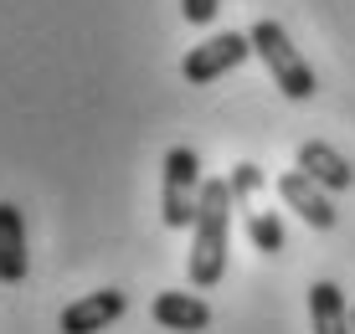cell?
Wrapping results in <instances>:
<instances>
[{
  "label": "cell",
  "instance_id": "obj_1",
  "mask_svg": "<svg viewBox=\"0 0 355 334\" xmlns=\"http://www.w3.org/2000/svg\"><path fill=\"white\" fill-rule=\"evenodd\" d=\"M232 211H237V195L227 180H206L201 211L191 227V283L196 288H216L227 278V237H232Z\"/></svg>",
  "mask_w": 355,
  "mask_h": 334
},
{
  "label": "cell",
  "instance_id": "obj_2",
  "mask_svg": "<svg viewBox=\"0 0 355 334\" xmlns=\"http://www.w3.org/2000/svg\"><path fill=\"white\" fill-rule=\"evenodd\" d=\"M248 36H252V52L268 62V78L278 82V93H284V98L304 103V98L320 93V78H314V67L304 62V52L288 42V31L278 26V21H258Z\"/></svg>",
  "mask_w": 355,
  "mask_h": 334
},
{
  "label": "cell",
  "instance_id": "obj_3",
  "mask_svg": "<svg viewBox=\"0 0 355 334\" xmlns=\"http://www.w3.org/2000/svg\"><path fill=\"white\" fill-rule=\"evenodd\" d=\"M201 195H206V180H201V155L175 144L165 155V227L170 231H186L196 227V211H201Z\"/></svg>",
  "mask_w": 355,
  "mask_h": 334
},
{
  "label": "cell",
  "instance_id": "obj_4",
  "mask_svg": "<svg viewBox=\"0 0 355 334\" xmlns=\"http://www.w3.org/2000/svg\"><path fill=\"white\" fill-rule=\"evenodd\" d=\"M252 52V36H242V31H222V36H206L201 46H191L186 62H180V78L191 82V88H206V82H216V78H227L232 67H242Z\"/></svg>",
  "mask_w": 355,
  "mask_h": 334
},
{
  "label": "cell",
  "instance_id": "obj_5",
  "mask_svg": "<svg viewBox=\"0 0 355 334\" xmlns=\"http://www.w3.org/2000/svg\"><path fill=\"white\" fill-rule=\"evenodd\" d=\"M278 195H284V206H288V211H299V221H309L314 231L335 227V201H329V191L320 180H309L299 165L278 175Z\"/></svg>",
  "mask_w": 355,
  "mask_h": 334
},
{
  "label": "cell",
  "instance_id": "obj_6",
  "mask_svg": "<svg viewBox=\"0 0 355 334\" xmlns=\"http://www.w3.org/2000/svg\"><path fill=\"white\" fill-rule=\"evenodd\" d=\"M129 299L119 288H98V293H83L78 304L62 308V319H57V329L62 334H103L108 324H119L124 319Z\"/></svg>",
  "mask_w": 355,
  "mask_h": 334
},
{
  "label": "cell",
  "instance_id": "obj_7",
  "mask_svg": "<svg viewBox=\"0 0 355 334\" xmlns=\"http://www.w3.org/2000/svg\"><path fill=\"white\" fill-rule=\"evenodd\" d=\"M293 165H299L309 180H320L329 195H335V191H350V185H355L350 159L340 155L335 144H324V139H304V144H299V155H293Z\"/></svg>",
  "mask_w": 355,
  "mask_h": 334
},
{
  "label": "cell",
  "instance_id": "obj_8",
  "mask_svg": "<svg viewBox=\"0 0 355 334\" xmlns=\"http://www.w3.org/2000/svg\"><path fill=\"white\" fill-rule=\"evenodd\" d=\"M31 267L26 252V216L16 201H0V283H21Z\"/></svg>",
  "mask_w": 355,
  "mask_h": 334
},
{
  "label": "cell",
  "instance_id": "obj_9",
  "mask_svg": "<svg viewBox=\"0 0 355 334\" xmlns=\"http://www.w3.org/2000/svg\"><path fill=\"white\" fill-rule=\"evenodd\" d=\"M150 314H155V324H165V329H175V334L211 329V304L196 299V293H155Z\"/></svg>",
  "mask_w": 355,
  "mask_h": 334
},
{
  "label": "cell",
  "instance_id": "obj_10",
  "mask_svg": "<svg viewBox=\"0 0 355 334\" xmlns=\"http://www.w3.org/2000/svg\"><path fill=\"white\" fill-rule=\"evenodd\" d=\"M309 324H314V334H355L350 308H345V293H340L329 278L309 283Z\"/></svg>",
  "mask_w": 355,
  "mask_h": 334
},
{
  "label": "cell",
  "instance_id": "obj_11",
  "mask_svg": "<svg viewBox=\"0 0 355 334\" xmlns=\"http://www.w3.org/2000/svg\"><path fill=\"white\" fill-rule=\"evenodd\" d=\"M248 237H252V247H258V252H284V221H278L273 211H252L248 206Z\"/></svg>",
  "mask_w": 355,
  "mask_h": 334
},
{
  "label": "cell",
  "instance_id": "obj_12",
  "mask_svg": "<svg viewBox=\"0 0 355 334\" xmlns=\"http://www.w3.org/2000/svg\"><path fill=\"white\" fill-rule=\"evenodd\" d=\"M227 185H232V195H237V206H252V195L263 191V170L242 159V165H237V170L227 175Z\"/></svg>",
  "mask_w": 355,
  "mask_h": 334
},
{
  "label": "cell",
  "instance_id": "obj_13",
  "mask_svg": "<svg viewBox=\"0 0 355 334\" xmlns=\"http://www.w3.org/2000/svg\"><path fill=\"white\" fill-rule=\"evenodd\" d=\"M216 6H222V0H180V16H186L191 26H206V21L216 16Z\"/></svg>",
  "mask_w": 355,
  "mask_h": 334
},
{
  "label": "cell",
  "instance_id": "obj_14",
  "mask_svg": "<svg viewBox=\"0 0 355 334\" xmlns=\"http://www.w3.org/2000/svg\"><path fill=\"white\" fill-rule=\"evenodd\" d=\"M350 324H355V308H350Z\"/></svg>",
  "mask_w": 355,
  "mask_h": 334
}]
</instances>
